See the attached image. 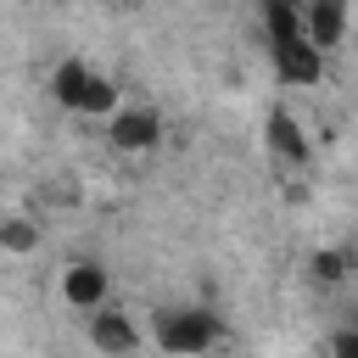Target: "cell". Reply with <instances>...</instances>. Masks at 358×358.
<instances>
[{
	"mask_svg": "<svg viewBox=\"0 0 358 358\" xmlns=\"http://www.w3.org/2000/svg\"><path fill=\"white\" fill-rule=\"evenodd\" d=\"M151 336L168 358H201L207 347L224 341V319L213 308H162L151 319Z\"/></svg>",
	"mask_w": 358,
	"mask_h": 358,
	"instance_id": "cell-1",
	"label": "cell"
},
{
	"mask_svg": "<svg viewBox=\"0 0 358 358\" xmlns=\"http://www.w3.org/2000/svg\"><path fill=\"white\" fill-rule=\"evenodd\" d=\"M268 62H274V78H280V84H302V90H313V84L324 78V50H313L308 34L268 39Z\"/></svg>",
	"mask_w": 358,
	"mask_h": 358,
	"instance_id": "cell-2",
	"label": "cell"
},
{
	"mask_svg": "<svg viewBox=\"0 0 358 358\" xmlns=\"http://www.w3.org/2000/svg\"><path fill=\"white\" fill-rule=\"evenodd\" d=\"M106 140H112V151H123V157H145V151L162 145V117H157L151 106H117L112 123H106Z\"/></svg>",
	"mask_w": 358,
	"mask_h": 358,
	"instance_id": "cell-3",
	"label": "cell"
},
{
	"mask_svg": "<svg viewBox=\"0 0 358 358\" xmlns=\"http://www.w3.org/2000/svg\"><path fill=\"white\" fill-rule=\"evenodd\" d=\"M263 140H268V151H274L285 168L313 162V140H308V129H302V117H296L291 106H268V117H263Z\"/></svg>",
	"mask_w": 358,
	"mask_h": 358,
	"instance_id": "cell-4",
	"label": "cell"
},
{
	"mask_svg": "<svg viewBox=\"0 0 358 358\" xmlns=\"http://www.w3.org/2000/svg\"><path fill=\"white\" fill-rule=\"evenodd\" d=\"M90 347H95L101 358H129V352H140V324H134V313L101 302V308L90 313Z\"/></svg>",
	"mask_w": 358,
	"mask_h": 358,
	"instance_id": "cell-5",
	"label": "cell"
},
{
	"mask_svg": "<svg viewBox=\"0 0 358 358\" xmlns=\"http://www.w3.org/2000/svg\"><path fill=\"white\" fill-rule=\"evenodd\" d=\"M106 291H112V274H106L95 257H78V263L62 268V302L78 308V313H95V308L106 302Z\"/></svg>",
	"mask_w": 358,
	"mask_h": 358,
	"instance_id": "cell-6",
	"label": "cell"
},
{
	"mask_svg": "<svg viewBox=\"0 0 358 358\" xmlns=\"http://www.w3.org/2000/svg\"><path fill=\"white\" fill-rule=\"evenodd\" d=\"M347 22H352L347 0H302V34L313 50H336L347 39Z\"/></svg>",
	"mask_w": 358,
	"mask_h": 358,
	"instance_id": "cell-7",
	"label": "cell"
},
{
	"mask_svg": "<svg viewBox=\"0 0 358 358\" xmlns=\"http://www.w3.org/2000/svg\"><path fill=\"white\" fill-rule=\"evenodd\" d=\"M90 62H78V56H67V62H56L50 67V95H56V106H67V112H78V101H84V84H90Z\"/></svg>",
	"mask_w": 358,
	"mask_h": 358,
	"instance_id": "cell-8",
	"label": "cell"
},
{
	"mask_svg": "<svg viewBox=\"0 0 358 358\" xmlns=\"http://www.w3.org/2000/svg\"><path fill=\"white\" fill-rule=\"evenodd\" d=\"M39 241H45V229H39L28 213H6V218H0V252H11V257H34Z\"/></svg>",
	"mask_w": 358,
	"mask_h": 358,
	"instance_id": "cell-9",
	"label": "cell"
},
{
	"mask_svg": "<svg viewBox=\"0 0 358 358\" xmlns=\"http://www.w3.org/2000/svg\"><path fill=\"white\" fill-rule=\"evenodd\" d=\"M263 34L268 39L302 34V0H263Z\"/></svg>",
	"mask_w": 358,
	"mask_h": 358,
	"instance_id": "cell-10",
	"label": "cell"
},
{
	"mask_svg": "<svg viewBox=\"0 0 358 358\" xmlns=\"http://www.w3.org/2000/svg\"><path fill=\"white\" fill-rule=\"evenodd\" d=\"M123 101H117V84L106 78V73H90V84H84V101H78V112L84 117H112Z\"/></svg>",
	"mask_w": 358,
	"mask_h": 358,
	"instance_id": "cell-11",
	"label": "cell"
},
{
	"mask_svg": "<svg viewBox=\"0 0 358 358\" xmlns=\"http://www.w3.org/2000/svg\"><path fill=\"white\" fill-rule=\"evenodd\" d=\"M347 252H336V246H319V252H308V274H313V285H341L347 280Z\"/></svg>",
	"mask_w": 358,
	"mask_h": 358,
	"instance_id": "cell-12",
	"label": "cell"
},
{
	"mask_svg": "<svg viewBox=\"0 0 358 358\" xmlns=\"http://www.w3.org/2000/svg\"><path fill=\"white\" fill-rule=\"evenodd\" d=\"M324 352H330V358H358V324H341V330L324 341Z\"/></svg>",
	"mask_w": 358,
	"mask_h": 358,
	"instance_id": "cell-13",
	"label": "cell"
},
{
	"mask_svg": "<svg viewBox=\"0 0 358 358\" xmlns=\"http://www.w3.org/2000/svg\"><path fill=\"white\" fill-rule=\"evenodd\" d=\"M117 6H145V0H117Z\"/></svg>",
	"mask_w": 358,
	"mask_h": 358,
	"instance_id": "cell-14",
	"label": "cell"
},
{
	"mask_svg": "<svg viewBox=\"0 0 358 358\" xmlns=\"http://www.w3.org/2000/svg\"><path fill=\"white\" fill-rule=\"evenodd\" d=\"M347 324H358V308H352V319H347Z\"/></svg>",
	"mask_w": 358,
	"mask_h": 358,
	"instance_id": "cell-15",
	"label": "cell"
}]
</instances>
